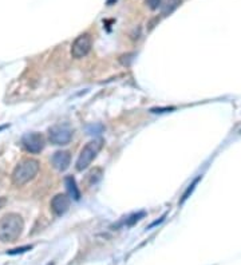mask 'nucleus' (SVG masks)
Returning a JSON list of instances; mask_svg holds the SVG:
<instances>
[{"label": "nucleus", "mask_w": 241, "mask_h": 265, "mask_svg": "<svg viewBox=\"0 0 241 265\" xmlns=\"http://www.w3.org/2000/svg\"><path fill=\"white\" fill-rule=\"evenodd\" d=\"M24 228L23 220L19 215L10 213L0 218V241L3 242H12L16 241L22 235Z\"/></svg>", "instance_id": "obj_1"}, {"label": "nucleus", "mask_w": 241, "mask_h": 265, "mask_svg": "<svg viewBox=\"0 0 241 265\" xmlns=\"http://www.w3.org/2000/svg\"><path fill=\"white\" fill-rule=\"evenodd\" d=\"M39 171V161L34 158H24L20 161L12 171V182L15 186H23L36 177Z\"/></svg>", "instance_id": "obj_2"}, {"label": "nucleus", "mask_w": 241, "mask_h": 265, "mask_svg": "<svg viewBox=\"0 0 241 265\" xmlns=\"http://www.w3.org/2000/svg\"><path fill=\"white\" fill-rule=\"evenodd\" d=\"M103 146L102 140H93L82 149L79 157L76 160V170H85L91 165V162L96 160V157Z\"/></svg>", "instance_id": "obj_3"}, {"label": "nucleus", "mask_w": 241, "mask_h": 265, "mask_svg": "<svg viewBox=\"0 0 241 265\" xmlns=\"http://www.w3.org/2000/svg\"><path fill=\"white\" fill-rule=\"evenodd\" d=\"M48 137L54 145H67L72 138V130L66 125L52 126L48 130Z\"/></svg>", "instance_id": "obj_4"}, {"label": "nucleus", "mask_w": 241, "mask_h": 265, "mask_svg": "<svg viewBox=\"0 0 241 265\" xmlns=\"http://www.w3.org/2000/svg\"><path fill=\"white\" fill-rule=\"evenodd\" d=\"M91 45H93V40H91V36L89 34L79 35L71 46V55L76 58V59L83 58L90 52Z\"/></svg>", "instance_id": "obj_5"}, {"label": "nucleus", "mask_w": 241, "mask_h": 265, "mask_svg": "<svg viewBox=\"0 0 241 265\" xmlns=\"http://www.w3.org/2000/svg\"><path fill=\"white\" fill-rule=\"evenodd\" d=\"M22 144L24 146V149L30 153H40L45 147V138L39 133H28L23 137Z\"/></svg>", "instance_id": "obj_6"}, {"label": "nucleus", "mask_w": 241, "mask_h": 265, "mask_svg": "<svg viewBox=\"0 0 241 265\" xmlns=\"http://www.w3.org/2000/svg\"><path fill=\"white\" fill-rule=\"evenodd\" d=\"M69 208H70V198L66 194H56L51 200V210L54 212V215H65Z\"/></svg>", "instance_id": "obj_7"}, {"label": "nucleus", "mask_w": 241, "mask_h": 265, "mask_svg": "<svg viewBox=\"0 0 241 265\" xmlns=\"http://www.w3.org/2000/svg\"><path fill=\"white\" fill-rule=\"evenodd\" d=\"M51 162H52V166L55 168L56 170L65 171L69 166H70L71 162V155L69 151H56L55 154L52 155L51 158Z\"/></svg>", "instance_id": "obj_8"}, {"label": "nucleus", "mask_w": 241, "mask_h": 265, "mask_svg": "<svg viewBox=\"0 0 241 265\" xmlns=\"http://www.w3.org/2000/svg\"><path fill=\"white\" fill-rule=\"evenodd\" d=\"M65 184H66V189H67V192H69V194H70L71 198H74L75 201L79 200L80 192H79V189H78V186H76V182H75V180H74V177H71V175L66 177Z\"/></svg>", "instance_id": "obj_9"}, {"label": "nucleus", "mask_w": 241, "mask_h": 265, "mask_svg": "<svg viewBox=\"0 0 241 265\" xmlns=\"http://www.w3.org/2000/svg\"><path fill=\"white\" fill-rule=\"evenodd\" d=\"M181 3L182 0H165L164 4H161V14L164 16L170 15L173 11L180 7Z\"/></svg>", "instance_id": "obj_10"}, {"label": "nucleus", "mask_w": 241, "mask_h": 265, "mask_svg": "<svg viewBox=\"0 0 241 265\" xmlns=\"http://www.w3.org/2000/svg\"><path fill=\"white\" fill-rule=\"evenodd\" d=\"M100 177H102V170L100 169H94L93 171H90V174H89L90 184H96V181L100 180Z\"/></svg>", "instance_id": "obj_11"}, {"label": "nucleus", "mask_w": 241, "mask_h": 265, "mask_svg": "<svg viewBox=\"0 0 241 265\" xmlns=\"http://www.w3.org/2000/svg\"><path fill=\"white\" fill-rule=\"evenodd\" d=\"M200 178H201V177H198L197 180L193 181V184H192V185L189 186V188H188V190H186L185 193H184V195H182V200H181V202H184L185 200H188V197H189V194H192V192L194 190V186L197 185V182L200 181Z\"/></svg>", "instance_id": "obj_12"}, {"label": "nucleus", "mask_w": 241, "mask_h": 265, "mask_svg": "<svg viewBox=\"0 0 241 265\" xmlns=\"http://www.w3.org/2000/svg\"><path fill=\"white\" fill-rule=\"evenodd\" d=\"M146 4L149 5L151 10H157L162 4V0H146Z\"/></svg>", "instance_id": "obj_13"}, {"label": "nucleus", "mask_w": 241, "mask_h": 265, "mask_svg": "<svg viewBox=\"0 0 241 265\" xmlns=\"http://www.w3.org/2000/svg\"><path fill=\"white\" fill-rule=\"evenodd\" d=\"M142 216H144V213H138V215H133L130 217L131 220L126 221V225H133V224H134L136 221L140 220V217H142Z\"/></svg>", "instance_id": "obj_14"}, {"label": "nucleus", "mask_w": 241, "mask_h": 265, "mask_svg": "<svg viewBox=\"0 0 241 265\" xmlns=\"http://www.w3.org/2000/svg\"><path fill=\"white\" fill-rule=\"evenodd\" d=\"M31 246H23V248H18V249H14L11 250L10 255H16V253H23V252H25V250H30Z\"/></svg>", "instance_id": "obj_15"}, {"label": "nucleus", "mask_w": 241, "mask_h": 265, "mask_svg": "<svg viewBox=\"0 0 241 265\" xmlns=\"http://www.w3.org/2000/svg\"><path fill=\"white\" fill-rule=\"evenodd\" d=\"M5 204H7V200H5L4 197H0V209H1V208H4Z\"/></svg>", "instance_id": "obj_16"}]
</instances>
